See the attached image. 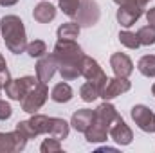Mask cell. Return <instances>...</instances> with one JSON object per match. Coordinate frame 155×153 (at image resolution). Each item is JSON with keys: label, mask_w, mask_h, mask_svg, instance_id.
<instances>
[{"label": "cell", "mask_w": 155, "mask_h": 153, "mask_svg": "<svg viewBox=\"0 0 155 153\" xmlns=\"http://www.w3.org/2000/svg\"><path fill=\"white\" fill-rule=\"evenodd\" d=\"M119 41H121L126 49H139V47H141V41H139L137 33L121 31V33H119Z\"/></svg>", "instance_id": "obj_24"}, {"label": "cell", "mask_w": 155, "mask_h": 153, "mask_svg": "<svg viewBox=\"0 0 155 153\" xmlns=\"http://www.w3.org/2000/svg\"><path fill=\"white\" fill-rule=\"evenodd\" d=\"M114 2H116L117 5H121V4H124V2H126V0H114Z\"/></svg>", "instance_id": "obj_35"}, {"label": "cell", "mask_w": 155, "mask_h": 153, "mask_svg": "<svg viewBox=\"0 0 155 153\" xmlns=\"http://www.w3.org/2000/svg\"><path fill=\"white\" fill-rule=\"evenodd\" d=\"M38 83V79H35L33 76H24L18 79H9L7 85L4 86L5 96L13 101H22L25 97V94Z\"/></svg>", "instance_id": "obj_6"}, {"label": "cell", "mask_w": 155, "mask_h": 153, "mask_svg": "<svg viewBox=\"0 0 155 153\" xmlns=\"http://www.w3.org/2000/svg\"><path fill=\"white\" fill-rule=\"evenodd\" d=\"M101 11L96 0H79V7L76 13V22L79 24V27H92L99 22Z\"/></svg>", "instance_id": "obj_4"}, {"label": "cell", "mask_w": 155, "mask_h": 153, "mask_svg": "<svg viewBox=\"0 0 155 153\" xmlns=\"http://www.w3.org/2000/svg\"><path fill=\"white\" fill-rule=\"evenodd\" d=\"M25 52H27L31 58H41V56L47 52V45H45V41H41V40H33L31 43H27Z\"/></svg>", "instance_id": "obj_25"}, {"label": "cell", "mask_w": 155, "mask_h": 153, "mask_svg": "<svg viewBox=\"0 0 155 153\" xmlns=\"http://www.w3.org/2000/svg\"><path fill=\"white\" fill-rule=\"evenodd\" d=\"M2 88H4V86H2V83H0V92H2Z\"/></svg>", "instance_id": "obj_37"}, {"label": "cell", "mask_w": 155, "mask_h": 153, "mask_svg": "<svg viewBox=\"0 0 155 153\" xmlns=\"http://www.w3.org/2000/svg\"><path fill=\"white\" fill-rule=\"evenodd\" d=\"M56 72H58V61L54 54H43L36 63V79L41 83H47L52 79Z\"/></svg>", "instance_id": "obj_11"}, {"label": "cell", "mask_w": 155, "mask_h": 153, "mask_svg": "<svg viewBox=\"0 0 155 153\" xmlns=\"http://www.w3.org/2000/svg\"><path fill=\"white\" fill-rule=\"evenodd\" d=\"M137 2H139V4H141V5H143V7H144V5H146V4H148V2H150V0H137Z\"/></svg>", "instance_id": "obj_34"}, {"label": "cell", "mask_w": 155, "mask_h": 153, "mask_svg": "<svg viewBox=\"0 0 155 153\" xmlns=\"http://www.w3.org/2000/svg\"><path fill=\"white\" fill-rule=\"evenodd\" d=\"M85 139H87V142H90V144H94V142H103V141L108 139V130L92 121V124L85 130Z\"/></svg>", "instance_id": "obj_18"}, {"label": "cell", "mask_w": 155, "mask_h": 153, "mask_svg": "<svg viewBox=\"0 0 155 153\" xmlns=\"http://www.w3.org/2000/svg\"><path fill=\"white\" fill-rule=\"evenodd\" d=\"M79 31H81V27H79L78 22H67V24H63V25L58 27V38L76 40L79 36Z\"/></svg>", "instance_id": "obj_19"}, {"label": "cell", "mask_w": 155, "mask_h": 153, "mask_svg": "<svg viewBox=\"0 0 155 153\" xmlns=\"http://www.w3.org/2000/svg\"><path fill=\"white\" fill-rule=\"evenodd\" d=\"M58 2H60V9L67 16H71V18L76 16L78 7H79V0H58Z\"/></svg>", "instance_id": "obj_27"}, {"label": "cell", "mask_w": 155, "mask_h": 153, "mask_svg": "<svg viewBox=\"0 0 155 153\" xmlns=\"http://www.w3.org/2000/svg\"><path fill=\"white\" fill-rule=\"evenodd\" d=\"M13 114V108H11V105L7 103V101H4V99H0V121H7L9 117Z\"/></svg>", "instance_id": "obj_30"}, {"label": "cell", "mask_w": 155, "mask_h": 153, "mask_svg": "<svg viewBox=\"0 0 155 153\" xmlns=\"http://www.w3.org/2000/svg\"><path fill=\"white\" fill-rule=\"evenodd\" d=\"M74 97V90L71 88L69 83H58L51 90V99L54 103H69Z\"/></svg>", "instance_id": "obj_17"}, {"label": "cell", "mask_w": 155, "mask_h": 153, "mask_svg": "<svg viewBox=\"0 0 155 153\" xmlns=\"http://www.w3.org/2000/svg\"><path fill=\"white\" fill-rule=\"evenodd\" d=\"M49 97V88H47V83H41L38 81L27 94L25 97L22 99V110L27 112V114H36L40 108L45 105Z\"/></svg>", "instance_id": "obj_3"}, {"label": "cell", "mask_w": 155, "mask_h": 153, "mask_svg": "<svg viewBox=\"0 0 155 153\" xmlns=\"http://www.w3.org/2000/svg\"><path fill=\"white\" fill-rule=\"evenodd\" d=\"M108 135L112 137V141H116L119 146H128L132 142V139H134V133H132L130 126L123 121V117H119L116 122L110 126Z\"/></svg>", "instance_id": "obj_12"}, {"label": "cell", "mask_w": 155, "mask_h": 153, "mask_svg": "<svg viewBox=\"0 0 155 153\" xmlns=\"http://www.w3.org/2000/svg\"><path fill=\"white\" fill-rule=\"evenodd\" d=\"M31 126L35 128L36 135H41V133H47L49 132V117L43 114H33V117L29 119Z\"/></svg>", "instance_id": "obj_22"}, {"label": "cell", "mask_w": 155, "mask_h": 153, "mask_svg": "<svg viewBox=\"0 0 155 153\" xmlns=\"http://www.w3.org/2000/svg\"><path fill=\"white\" fill-rule=\"evenodd\" d=\"M130 88H132V83L128 81V77H107L99 86V97H103L105 101H110L117 96L126 94Z\"/></svg>", "instance_id": "obj_5"}, {"label": "cell", "mask_w": 155, "mask_h": 153, "mask_svg": "<svg viewBox=\"0 0 155 153\" xmlns=\"http://www.w3.org/2000/svg\"><path fill=\"white\" fill-rule=\"evenodd\" d=\"M81 76L85 77L87 81L96 83L97 86H101L103 81L107 79V74L103 72V69L99 67V63L94 58H90V56H83V61H81Z\"/></svg>", "instance_id": "obj_9"}, {"label": "cell", "mask_w": 155, "mask_h": 153, "mask_svg": "<svg viewBox=\"0 0 155 153\" xmlns=\"http://www.w3.org/2000/svg\"><path fill=\"white\" fill-rule=\"evenodd\" d=\"M33 18L38 24H49L56 18V7L51 2H40L33 9Z\"/></svg>", "instance_id": "obj_16"}, {"label": "cell", "mask_w": 155, "mask_h": 153, "mask_svg": "<svg viewBox=\"0 0 155 153\" xmlns=\"http://www.w3.org/2000/svg\"><path fill=\"white\" fill-rule=\"evenodd\" d=\"M146 20H148L150 25H153L155 27V7H152V9L146 11Z\"/></svg>", "instance_id": "obj_31"}, {"label": "cell", "mask_w": 155, "mask_h": 153, "mask_svg": "<svg viewBox=\"0 0 155 153\" xmlns=\"http://www.w3.org/2000/svg\"><path fill=\"white\" fill-rule=\"evenodd\" d=\"M40 151L41 153H56V151H61V141L60 139H45L40 146Z\"/></svg>", "instance_id": "obj_26"}, {"label": "cell", "mask_w": 155, "mask_h": 153, "mask_svg": "<svg viewBox=\"0 0 155 153\" xmlns=\"http://www.w3.org/2000/svg\"><path fill=\"white\" fill-rule=\"evenodd\" d=\"M94 121V110H88V108H81L72 114V119H71V124L76 132H81L85 133V130L92 124Z\"/></svg>", "instance_id": "obj_15"}, {"label": "cell", "mask_w": 155, "mask_h": 153, "mask_svg": "<svg viewBox=\"0 0 155 153\" xmlns=\"http://www.w3.org/2000/svg\"><path fill=\"white\" fill-rule=\"evenodd\" d=\"M97 151H116V148H110V146H103V148H99Z\"/></svg>", "instance_id": "obj_33"}, {"label": "cell", "mask_w": 155, "mask_h": 153, "mask_svg": "<svg viewBox=\"0 0 155 153\" xmlns=\"http://www.w3.org/2000/svg\"><path fill=\"white\" fill-rule=\"evenodd\" d=\"M18 0H0V5H4V7H11V5H15Z\"/></svg>", "instance_id": "obj_32"}, {"label": "cell", "mask_w": 155, "mask_h": 153, "mask_svg": "<svg viewBox=\"0 0 155 153\" xmlns=\"http://www.w3.org/2000/svg\"><path fill=\"white\" fill-rule=\"evenodd\" d=\"M143 11H144V7L137 0H126L117 9V22L123 27H132L143 16Z\"/></svg>", "instance_id": "obj_7"}, {"label": "cell", "mask_w": 155, "mask_h": 153, "mask_svg": "<svg viewBox=\"0 0 155 153\" xmlns=\"http://www.w3.org/2000/svg\"><path fill=\"white\" fill-rule=\"evenodd\" d=\"M137 69L143 76L146 77H155V56L153 54H146L137 61Z\"/></svg>", "instance_id": "obj_20"}, {"label": "cell", "mask_w": 155, "mask_h": 153, "mask_svg": "<svg viewBox=\"0 0 155 153\" xmlns=\"http://www.w3.org/2000/svg\"><path fill=\"white\" fill-rule=\"evenodd\" d=\"M119 117H121V115H119V112L116 110V106H114L112 103H108V101L101 103V105L94 110V122L101 124V126L107 128V130H110V126L116 122Z\"/></svg>", "instance_id": "obj_10"}, {"label": "cell", "mask_w": 155, "mask_h": 153, "mask_svg": "<svg viewBox=\"0 0 155 153\" xmlns=\"http://www.w3.org/2000/svg\"><path fill=\"white\" fill-rule=\"evenodd\" d=\"M79 96H81V99L85 103H92V101H96L99 97V86L96 83H92V81H87V83L81 85Z\"/></svg>", "instance_id": "obj_21"}, {"label": "cell", "mask_w": 155, "mask_h": 153, "mask_svg": "<svg viewBox=\"0 0 155 153\" xmlns=\"http://www.w3.org/2000/svg\"><path fill=\"white\" fill-rule=\"evenodd\" d=\"M152 94L155 96V83H153V86H152Z\"/></svg>", "instance_id": "obj_36"}, {"label": "cell", "mask_w": 155, "mask_h": 153, "mask_svg": "<svg viewBox=\"0 0 155 153\" xmlns=\"http://www.w3.org/2000/svg\"><path fill=\"white\" fill-rule=\"evenodd\" d=\"M9 79H11V76H9V70H7V63H5L4 56L0 54V83H2V86H5Z\"/></svg>", "instance_id": "obj_29"}, {"label": "cell", "mask_w": 155, "mask_h": 153, "mask_svg": "<svg viewBox=\"0 0 155 153\" xmlns=\"http://www.w3.org/2000/svg\"><path fill=\"white\" fill-rule=\"evenodd\" d=\"M110 67H112L114 74L119 77H128L134 72V63L124 52H114L110 56Z\"/></svg>", "instance_id": "obj_13"}, {"label": "cell", "mask_w": 155, "mask_h": 153, "mask_svg": "<svg viewBox=\"0 0 155 153\" xmlns=\"http://www.w3.org/2000/svg\"><path fill=\"white\" fill-rule=\"evenodd\" d=\"M15 130H16V132H20L27 141L36 137V132H35V128L31 126V122H29V121H20V122H16V128H15Z\"/></svg>", "instance_id": "obj_28"}, {"label": "cell", "mask_w": 155, "mask_h": 153, "mask_svg": "<svg viewBox=\"0 0 155 153\" xmlns=\"http://www.w3.org/2000/svg\"><path fill=\"white\" fill-rule=\"evenodd\" d=\"M69 132H71V124L61 119V117H49V137H54V139H67L69 137Z\"/></svg>", "instance_id": "obj_14"}, {"label": "cell", "mask_w": 155, "mask_h": 153, "mask_svg": "<svg viewBox=\"0 0 155 153\" xmlns=\"http://www.w3.org/2000/svg\"><path fill=\"white\" fill-rule=\"evenodd\" d=\"M52 54L58 61V72L65 81H72L78 76H81V61L85 54L74 40L58 38Z\"/></svg>", "instance_id": "obj_1"}, {"label": "cell", "mask_w": 155, "mask_h": 153, "mask_svg": "<svg viewBox=\"0 0 155 153\" xmlns=\"http://www.w3.org/2000/svg\"><path fill=\"white\" fill-rule=\"evenodd\" d=\"M0 33L4 36L5 47L13 52V54H22L25 52L27 47V34H25V27L24 22L16 16V15H5L0 20Z\"/></svg>", "instance_id": "obj_2"}, {"label": "cell", "mask_w": 155, "mask_h": 153, "mask_svg": "<svg viewBox=\"0 0 155 153\" xmlns=\"http://www.w3.org/2000/svg\"><path fill=\"white\" fill-rule=\"evenodd\" d=\"M137 36H139V41H141V45H146V47H150V45H153L155 43V27L153 25H144V27H141L139 31H137Z\"/></svg>", "instance_id": "obj_23"}, {"label": "cell", "mask_w": 155, "mask_h": 153, "mask_svg": "<svg viewBox=\"0 0 155 153\" xmlns=\"http://www.w3.org/2000/svg\"><path fill=\"white\" fill-rule=\"evenodd\" d=\"M132 119L134 122L146 133H155V114L144 105H135L132 108Z\"/></svg>", "instance_id": "obj_8"}]
</instances>
